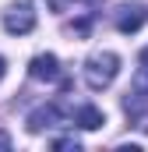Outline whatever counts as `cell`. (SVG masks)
Here are the masks:
<instances>
[{
	"label": "cell",
	"mask_w": 148,
	"mask_h": 152,
	"mask_svg": "<svg viewBox=\"0 0 148 152\" xmlns=\"http://www.w3.org/2000/svg\"><path fill=\"white\" fill-rule=\"evenodd\" d=\"M81 75H85V85L92 88V92H102V88H110L116 75H120V57L113 53V50H95L85 64H81Z\"/></svg>",
	"instance_id": "6da1fadb"
},
{
	"label": "cell",
	"mask_w": 148,
	"mask_h": 152,
	"mask_svg": "<svg viewBox=\"0 0 148 152\" xmlns=\"http://www.w3.org/2000/svg\"><path fill=\"white\" fill-rule=\"evenodd\" d=\"M4 28H7L11 36H28V32L36 28V4H28V0L11 4V7L4 11Z\"/></svg>",
	"instance_id": "7a4b0ae2"
},
{
	"label": "cell",
	"mask_w": 148,
	"mask_h": 152,
	"mask_svg": "<svg viewBox=\"0 0 148 152\" xmlns=\"http://www.w3.org/2000/svg\"><path fill=\"white\" fill-rule=\"evenodd\" d=\"M28 75L36 78V81H57L60 78V60L53 53H39V57H32V64H28Z\"/></svg>",
	"instance_id": "3957f363"
},
{
	"label": "cell",
	"mask_w": 148,
	"mask_h": 152,
	"mask_svg": "<svg viewBox=\"0 0 148 152\" xmlns=\"http://www.w3.org/2000/svg\"><path fill=\"white\" fill-rule=\"evenodd\" d=\"M60 120H64V117H60V106H57V103H46V106H39V110L28 113V131L39 134V131H46V127H57Z\"/></svg>",
	"instance_id": "277c9868"
},
{
	"label": "cell",
	"mask_w": 148,
	"mask_h": 152,
	"mask_svg": "<svg viewBox=\"0 0 148 152\" xmlns=\"http://www.w3.org/2000/svg\"><path fill=\"white\" fill-rule=\"evenodd\" d=\"M141 21H145V14H141V7H138V4L120 7V14H116V28H120V32H138V28H141Z\"/></svg>",
	"instance_id": "5b68a950"
},
{
	"label": "cell",
	"mask_w": 148,
	"mask_h": 152,
	"mask_svg": "<svg viewBox=\"0 0 148 152\" xmlns=\"http://www.w3.org/2000/svg\"><path fill=\"white\" fill-rule=\"evenodd\" d=\"M78 124H81L85 131H99V127L106 124V117H102L99 106H81V110H78Z\"/></svg>",
	"instance_id": "8992f818"
},
{
	"label": "cell",
	"mask_w": 148,
	"mask_h": 152,
	"mask_svg": "<svg viewBox=\"0 0 148 152\" xmlns=\"http://www.w3.org/2000/svg\"><path fill=\"white\" fill-rule=\"evenodd\" d=\"M138 67H141V81H148V46L141 50V57H138Z\"/></svg>",
	"instance_id": "52a82bcc"
},
{
	"label": "cell",
	"mask_w": 148,
	"mask_h": 152,
	"mask_svg": "<svg viewBox=\"0 0 148 152\" xmlns=\"http://www.w3.org/2000/svg\"><path fill=\"white\" fill-rule=\"evenodd\" d=\"M53 149H78V142L74 138H60V142H53Z\"/></svg>",
	"instance_id": "ba28073f"
},
{
	"label": "cell",
	"mask_w": 148,
	"mask_h": 152,
	"mask_svg": "<svg viewBox=\"0 0 148 152\" xmlns=\"http://www.w3.org/2000/svg\"><path fill=\"white\" fill-rule=\"evenodd\" d=\"M0 149H11V134L7 131H0Z\"/></svg>",
	"instance_id": "9c48e42d"
},
{
	"label": "cell",
	"mask_w": 148,
	"mask_h": 152,
	"mask_svg": "<svg viewBox=\"0 0 148 152\" xmlns=\"http://www.w3.org/2000/svg\"><path fill=\"white\" fill-rule=\"evenodd\" d=\"M7 75V60H4V57H0V78Z\"/></svg>",
	"instance_id": "30bf717a"
}]
</instances>
